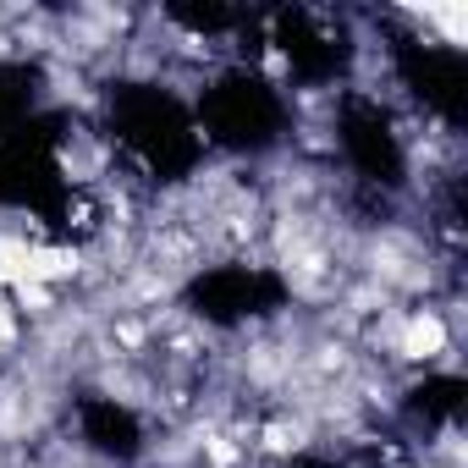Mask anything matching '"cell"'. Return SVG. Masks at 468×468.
Instances as JSON below:
<instances>
[{
  "instance_id": "obj_1",
  "label": "cell",
  "mask_w": 468,
  "mask_h": 468,
  "mask_svg": "<svg viewBox=\"0 0 468 468\" xmlns=\"http://www.w3.org/2000/svg\"><path fill=\"white\" fill-rule=\"evenodd\" d=\"M28 282L39 287H78L83 282V249L67 243V238H39L34 254H28Z\"/></svg>"
},
{
  "instance_id": "obj_2",
  "label": "cell",
  "mask_w": 468,
  "mask_h": 468,
  "mask_svg": "<svg viewBox=\"0 0 468 468\" xmlns=\"http://www.w3.org/2000/svg\"><path fill=\"white\" fill-rule=\"evenodd\" d=\"M34 243H39V238H28L23 226L0 220V292H12V287L28 282V254H34Z\"/></svg>"
},
{
  "instance_id": "obj_3",
  "label": "cell",
  "mask_w": 468,
  "mask_h": 468,
  "mask_svg": "<svg viewBox=\"0 0 468 468\" xmlns=\"http://www.w3.org/2000/svg\"><path fill=\"white\" fill-rule=\"evenodd\" d=\"M6 298H12V309L23 314V325H28V331H34V325H45L50 314H61V292H56V287H39V282H23V287H12Z\"/></svg>"
},
{
  "instance_id": "obj_4",
  "label": "cell",
  "mask_w": 468,
  "mask_h": 468,
  "mask_svg": "<svg viewBox=\"0 0 468 468\" xmlns=\"http://www.w3.org/2000/svg\"><path fill=\"white\" fill-rule=\"evenodd\" d=\"M23 336H28V325H23V314L12 309V298L0 292V364H6L17 347H23Z\"/></svg>"
}]
</instances>
